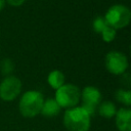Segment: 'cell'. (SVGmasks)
I'll return each instance as SVG.
<instances>
[{
	"instance_id": "obj_1",
	"label": "cell",
	"mask_w": 131,
	"mask_h": 131,
	"mask_svg": "<svg viewBox=\"0 0 131 131\" xmlns=\"http://www.w3.org/2000/svg\"><path fill=\"white\" fill-rule=\"evenodd\" d=\"M62 123L68 131H88L91 125V116L83 106L77 105L66 110Z\"/></svg>"
},
{
	"instance_id": "obj_2",
	"label": "cell",
	"mask_w": 131,
	"mask_h": 131,
	"mask_svg": "<svg viewBox=\"0 0 131 131\" xmlns=\"http://www.w3.org/2000/svg\"><path fill=\"white\" fill-rule=\"evenodd\" d=\"M43 102L44 96L40 91L28 90L19 98L18 111L25 118H34L41 113Z\"/></svg>"
},
{
	"instance_id": "obj_3",
	"label": "cell",
	"mask_w": 131,
	"mask_h": 131,
	"mask_svg": "<svg viewBox=\"0 0 131 131\" xmlns=\"http://www.w3.org/2000/svg\"><path fill=\"white\" fill-rule=\"evenodd\" d=\"M103 17L107 25L117 31L126 28L131 23V10L126 5L114 4L106 10Z\"/></svg>"
},
{
	"instance_id": "obj_4",
	"label": "cell",
	"mask_w": 131,
	"mask_h": 131,
	"mask_svg": "<svg viewBox=\"0 0 131 131\" xmlns=\"http://www.w3.org/2000/svg\"><path fill=\"white\" fill-rule=\"evenodd\" d=\"M54 99L61 108H71L77 106L81 100V90L74 84L64 83L61 87L55 90Z\"/></svg>"
},
{
	"instance_id": "obj_5",
	"label": "cell",
	"mask_w": 131,
	"mask_h": 131,
	"mask_svg": "<svg viewBox=\"0 0 131 131\" xmlns=\"http://www.w3.org/2000/svg\"><path fill=\"white\" fill-rule=\"evenodd\" d=\"M21 88L23 83L16 76L4 77L0 82V98L3 101H12L19 96Z\"/></svg>"
},
{
	"instance_id": "obj_6",
	"label": "cell",
	"mask_w": 131,
	"mask_h": 131,
	"mask_svg": "<svg viewBox=\"0 0 131 131\" xmlns=\"http://www.w3.org/2000/svg\"><path fill=\"white\" fill-rule=\"evenodd\" d=\"M104 64L108 73L117 76H120L125 73L129 66L128 58L126 57V55L117 50L110 51L105 55Z\"/></svg>"
},
{
	"instance_id": "obj_7",
	"label": "cell",
	"mask_w": 131,
	"mask_h": 131,
	"mask_svg": "<svg viewBox=\"0 0 131 131\" xmlns=\"http://www.w3.org/2000/svg\"><path fill=\"white\" fill-rule=\"evenodd\" d=\"M81 99L83 102L81 106H83L90 116H93L97 106L102 101V96L98 88L94 86H85L81 91Z\"/></svg>"
},
{
	"instance_id": "obj_8",
	"label": "cell",
	"mask_w": 131,
	"mask_h": 131,
	"mask_svg": "<svg viewBox=\"0 0 131 131\" xmlns=\"http://www.w3.org/2000/svg\"><path fill=\"white\" fill-rule=\"evenodd\" d=\"M116 127L119 131H131V108L121 107L115 115Z\"/></svg>"
},
{
	"instance_id": "obj_9",
	"label": "cell",
	"mask_w": 131,
	"mask_h": 131,
	"mask_svg": "<svg viewBox=\"0 0 131 131\" xmlns=\"http://www.w3.org/2000/svg\"><path fill=\"white\" fill-rule=\"evenodd\" d=\"M60 110L61 107L59 106V104L54 98H47V99H44L40 114L46 118H53L59 114Z\"/></svg>"
},
{
	"instance_id": "obj_10",
	"label": "cell",
	"mask_w": 131,
	"mask_h": 131,
	"mask_svg": "<svg viewBox=\"0 0 131 131\" xmlns=\"http://www.w3.org/2000/svg\"><path fill=\"white\" fill-rule=\"evenodd\" d=\"M47 83L49 84V86L52 89H54V90L58 89L59 87H61L66 83L64 74L59 70L51 71L47 76Z\"/></svg>"
},
{
	"instance_id": "obj_11",
	"label": "cell",
	"mask_w": 131,
	"mask_h": 131,
	"mask_svg": "<svg viewBox=\"0 0 131 131\" xmlns=\"http://www.w3.org/2000/svg\"><path fill=\"white\" fill-rule=\"evenodd\" d=\"M96 111L98 112L100 117L105 118V119H112L113 117H115L118 110H117V107L113 101L104 100V101H101L99 103Z\"/></svg>"
},
{
	"instance_id": "obj_12",
	"label": "cell",
	"mask_w": 131,
	"mask_h": 131,
	"mask_svg": "<svg viewBox=\"0 0 131 131\" xmlns=\"http://www.w3.org/2000/svg\"><path fill=\"white\" fill-rule=\"evenodd\" d=\"M115 97L119 102L131 108V88L130 89H124V88L118 89L115 93Z\"/></svg>"
},
{
	"instance_id": "obj_13",
	"label": "cell",
	"mask_w": 131,
	"mask_h": 131,
	"mask_svg": "<svg viewBox=\"0 0 131 131\" xmlns=\"http://www.w3.org/2000/svg\"><path fill=\"white\" fill-rule=\"evenodd\" d=\"M13 70H14V64L10 58H3L0 61V73L4 77L12 75Z\"/></svg>"
},
{
	"instance_id": "obj_14",
	"label": "cell",
	"mask_w": 131,
	"mask_h": 131,
	"mask_svg": "<svg viewBox=\"0 0 131 131\" xmlns=\"http://www.w3.org/2000/svg\"><path fill=\"white\" fill-rule=\"evenodd\" d=\"M107 23L105 21L104 17L103 16H97L93 19V23H92V28L94 30L95 33L97 34H100L106 27H107Z\"/></svg>"
},
{
	"instance_id": "obj_15",
	"label": "cell",
	"mask_w": 131,
	"mask_h": 131,
	"mask_svg": "<svg viewBox=\"0 0 131 131\" xmlns=\"http://www.w3.org/2000/svg\"><path fill=\"white\" fill-rule=\"evenodd\" d=\"M100 35H101V38H102V40H103L104 42L110 43V42H112V41L115 40V38H116V36H117V31H116L115 29H113L112 27L107 26V27L100 33Z\"/></svg>"
},
{
	"instance_id": "obj_16",
	"label": "cell",
	"mask_w": 131,
	"mask_h": 131,
	"mask_svg": "<svg viewBox=\"0 0 131 131\" xmlns=\"http://www.w3.org/2000/svg\"><path fill=\"white\" fill-rule=\"evenodd\" d=\"M120 83L124 87V89H130L131 88V74L125 72L122 75H120Z\"/></svg>"
},
{
	"instance_id": "obj_17",
	"label": "cell",
	"mask_w": 131,
	"mask_h": 131,
	"mask_svg": "<svg viewBox=\"0 0 131 131\" xmlns=\"http://www.w3.org/2000/svg\"><path fill=\"white\" fill-rule=\"evenodd\" d=\"M26 0H5L6 4H9L12 7H19L25 3Z\"/></svg>"
},
{
	"instance_id": "obj_18",
	"label": "cell",
	"mask_w": 131,
	"mask_h": 131,
	"mask_svg": "<svg viewBox=\"0 0 131 131\" xmlns=\"http://www.w3.org/2000/svg\"><path fill=\"white\" fill-rule=\"evenodd\" d=\"M5 5H6V2H5V0H0V11L5 7Z\"/></svg>"
},
{
	"instance_id": "obj_19",
	"label": "cell",
	"mask_w": 131,
	"mask_h": 131,
	"mask_svg": "<svg viewBox=\"0 0 131 131\" xmlns=\"http://www.w3.org/2000/svg\"><path fill=\"white\" fill-rule=\"evenodd\" d=\"M130 49H131V48H130Z\"/></svg>"
}]
</instances>
